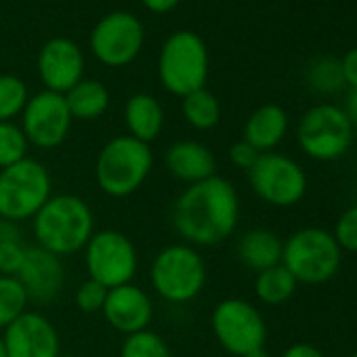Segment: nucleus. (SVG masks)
<instances>
[{"label":"nucleus","mask_w":357,"mask_h":357,"mask_svg":"<svg viewBox=\"0 0 357 357\" xmlns=\"http://www.w3.org/2000/svg\"><path fill=\"white\" fill-rule=\"evenodd\" d=\"M170 223L181 242L200 248L229 240L240 223V196L229 178L215 174L188 185L170 208Z\"/></svg>","instance_id":"nucleus-1"},{"label":"nucleus","mask_w":357,"mask_h":357,"mask_svg":"<svg viewBox=\"0 0 357 357\" xmlns=\"http://www.w3.org/2000/svg\"><path fill=\"white\" fill-rule=\"evenodd\" d=\"M36 246L59 259L84 250L95 229V213L76 194H53L32 219Z\"/></svg>","instance_id":"nucleus-2"},{"label":"nucleus","mask_w":357,"mask_h":357,"mask_svg":"<svg viewBox=\"0 0 357 357\" xmlns=\"http://www.w3.org/2000/svg\"><path fill=\"white\" fill-rule=\"evenodd\" d=\"M153 170L151 147L130 135L109 139L95 160L97 188L116 200L137 194Z\"/></svg>","instance_id":"nucleus-3"},{"label":"nucleus","mask_w":357,"mask_h":357,"mask_svg":"<svg viewBox=\"0 0 357 357\" xmlns=\"http://www.w3.org/2000/svg\"><path fill=\"white\" fill-rule=\"evenodd\" d=\"M206 278L204 257L185 242L164 246L149 265V284L153 292L170 305H185L198 298L206 286Z\"/></svg>","instance_id":"nucleus-4"},{"label":"nucleus","mask_w":357,"mask_h":357,"mask_svg":"<svg viewBox=\"0 0 357 357\" xmlns=\"http://www.w3.org/2000/svg\"><path fill=\"white\" fill-rule=\"evenodd\" d=\"M208 49L206 43L190 30H178L170 34L158 57V78L160 84L174 97L204 89L208 80Z\"/></svg>","instance_id":"nucleus-5"},{"label":"nucleus","mask_w":357,"mask_h":357,"mask_svg":"<svg viewBox=\"0 0 357 357\" xmlns=\"http://www.w3.org/2000/svg\"><path fill=\"white\" fill-rule=\"evenodd\" d=\"M51 196L53 176L40 160L28 155L0 170V219L17 225L32 221Z\"/></svg>","instance_id":"nucleus-6"},{"label":"nucleus","mask_w":357,"mask_h":357,"mask_svg":"<svg viewBox=\"0 0 357 357\" xmlns=\"http://www.w3.org/2000/svg\"><path fill=\"white\" fill-rule=\"evenodd\" d=\"M340 261L342 250L328 229L303 227L284 242L282 265L298 284H326L336 275Z\"/></svg>","instance_id":"nucleus-7"},{"label":"nucleus","mask_w":357,"mask_h":357,"mask_svg":"<svg viewBox=\"0 0 357 357\" xmlns=\"http://www.w3.org/2000/svg\"><path fill=\"white\" fill-rule=\"evenodd\" d=\"M353 124L344 109L334 103L309 107L296 126V141L305 155L317 162L342 158L353 143Z\"/></svg>","instance_id":"nucleus-8"},{"label":"nucleus","mask_w":357,"mask_h":357,"mask_svg":"<svg viewBox=\"0 0 357 357\" xmlns=\"http://www.w3.org/2000/svg\"><path fill=\"white\" fill-rule=\"evenodd\" d=\"M89 278L107 290L130 284L139 271V250L135 242L118 229L95 231L82 250Z\"/></svg>","instance_id":"nucleus-9"},{"label":"nucleus","mask_w":357,"mask_h":357,"mask_svg":"<svg viewBox=\"0 0 357 357\" xmlns=\"http://www.w3.org/2000/svg\"><path fill=\"white\" fill-rule=\"evenodd\" d=\"M211 330L217 342L236 357L265 347L267 324L261 311L246 298H223L211 313Z\"/></svg>","instance_id":"nucleus-10"},{"label":"nucleus","mask_w":357,"mask_h":357,"mask_svg":"<svg viewBox=\"0 0 357 357\" xmlns=\"http://www.w3.org/2000/svg\"><path fill=\"white\" fill-rule=\"evenodd\" d=\"M246 174L252 192L275 208H290L305 198L307 174L303 166L286 153H261Z\"/></svg>","instance_id":"nucleus-11"},{"label":"nucleus","mask_w":357,"mask_h":357,"mask_svg":"<svg viewBox=\"0 0 357 357\" xmlns=\"http://www.w3.org/2000/svg\"><path fill=\"white\" fill-rule=\"evenodd\" d=\"M145 30L130 11H112L91 32V53L105 68H126L143 51Z\"/></svg>","instance_id":"nucleus-12"},{"label":"nucleus","mask_w":357,"mask_h":357,"mask_svg":"<svg viewBox=\"0 0 357 357\" xmlns=\"http://www.w3.org/2000/svg\"><path fill=\"white\" fill-rule=\"evenodd\" d=\"M72 116L66 103V97L51 91H40L30 95L22 116L20 126L30 143L36 149H55L59 147L70 130H72Z\"/></svg>","instance_id":"nucleus-13"},{"label":"nucleus","mask_w":357,"mask_h":357,"mask_svg":"<svg viewBox=\"0 0 357 357\" xmlns=\"http://www.w3.org/2000/svg\"><path fill=\"white\" fill-rule=\"evenodd\" d=\"M7 357H57L61 338L55 324L40 311H26L3 330Z\"/></svg>","instance_id":"nucleus-14"},{"label":"nucleus","mask_w":357,"mask_h":357,"mask_svg":"<svg viewBox=\"0 0 357 357\" xmlns=\"http://www.w3.org/2000/svg\"><path fill=\"white\" fill-rule=\"evenodd\" d=\"M84 53L82 49L63 36L47 40L36 57V72L45 91L66 95L84 78Z\"/></svg>","instance_id":"nucleus-15"},{"label":"nucleus","mask_w":357,"mask_h":357,"mask_svg":"<svg viewBox=\"0 0 357 357\" xmlns=\"http://www.w3.org/2000/svg\"><path fill=\"white\" fill-rule=\"evenodd\" d=\"M101 313L116 332L128 336L149 330L153 319V301L147 290L130 282L107 290Z\"/></svg>","instance_id":"nucleus-16"},{"label":"nucleus","mask_w":357,"mask_h":357,"mask_svg":"<svg viewBox=\"0 0 357 357\" xmlns=\"http://www.w3.org/2000/svg\"><path fill=\"white\" fill-rule=\"evenodd\" d=\"M15 278L28 292L30 301L43 303V305L53 303L61 294L63 284H66L63 259L55 257L53 252L40 246H28L26 259Z\"/></svg>","instance_id":"nucleus-17"},{"label":"nucleus","mask_w":357,"mask_h":357,"mask_svg":"<svg viewBox=\"0 0 357 357\" xmlns=\"http://www.w3.org/2000/svg\"><path fill=\"white\" fill-rule=\"evenodd\" d=\"M164 166L176 181L185 185L200 183L217 174V158L213 149L194 139H181L168 145L164 151Z\"/></svg>","instance_id":"nucleus-18"},{"label":"nucleus","mask_w":357,"mask_h":357,"mask_svg":"<svg viewBox=\"0 0 357 357\" xmlns=\"http://www.w3.org/2000/svg\"><path fill=\"white\" fill-rule=\"evenodd\" d=\"M288 124V114L282 105L265 103L248 116L242 139L250 143L259 153H267L284 141Z\"/></svg>","instance_id":"nucleus-19"},{"label":"nucleus","mask_w":357,"mask_h":357,"mask_svg":"<svg viewBox=\"0 0 357 357\" xmlns=\"http://www.w3.org/2000/svg\"><path fill=\"white\" fill-rule=\"evenodd\" d=\"M124 124L128 130L126 135L149 145L151 141H155L162 135L164 107L153 95L135 93L128 97V101L124 105Z\"/></svg>","instance_id":"nucleus-20"},{"label":"nucleus","mask_w":357,"mask_h":357,"mask_svg":"<svg viewBox=\"0 0 357 357\" xmlns=\"http://www.w3.org/2000/svg\"><path fill=\"white\" fill-rule=\"evenodd\" d=\"M282 250H284V242L280 240V236L263 227L242 234V238L238 240V248H236L240 263L257 273L280 265Z\"/></svg>","instance_id":"nucleus-21"},{"label":"nucleus","mask_w":357,"mask_h":357,"mask_svg":"<svg viewBox=\"0 0 357 357\" xmlns=\"http://www.w3.org/2000/svg\"><path fill=\"white\" fill-rule=\"evenodd\" d=\"M66 103L72 120L91 122L101 118L109 107V91L103 82L93 78H82L66 95Z\"/></svg>","instance_id":"nucleus-22"},{"label":"nucleus","mask_w":357,"mask_h":357,"mask_svg":"<svg viewBox=\"0 0 357 357\" xmlns=\"http://www.w3.org/2000/svg\"><path fill=\"white\" fill-rule=\"evenodd\" d=\"M183 120L196 130H213L221 122V101L213 91L198 89L181 99Z\"/></svg>","instance_id":"nucleus-23"},{"label":"nucleus","mask_w":357,"mask_h":357,"mask_svg":"<svg viewBox=\"0 0 357 357\" xmlns=\"http://www.w3.org/2000/svg\"><path fill=\"white\" fill-rule=\"evenodd\" d=\"M298 288V282L292 278V273L280 263L275 267H269L261 273H257L255 280V294L263 305H284L294 296Z\"/></svg>","instance_id":"nucleus-24"},{"label":"nucleus","mask_w":357,"mask_h":357,"mask_svg":"<svg viewBox=\"0 0 357 357\" xmlns=\"http://www.w3.org/2000/svg\"><path fill=\"white\" fill-rule=\"evenodd\" d=\"M307 84L319 95H336L344 86L340 61L336 57H317L307 68Z\"/></svg>","instance_id":"nucleus-25"},{"label":"nucleus","mask_w":357,"mask_h":357,"mask_svg":"<svg viewBox=\"0 0 357 357\" xmlns=\"http://www.w3.org/2000/svg\"><path fill=\"white\" fill-rule=\"evenodd\" d=\"M30 298L15 275H0V332L28 311Z\"/></svg>","instance_id":"nucleus-26"},{"label":"nucleus","mask_w":357,"mask_h":357,"mask_svg":"<svg viewBox=\"0 0 357 357\" xmlns=\"http://www.w3.org/2000/svg\"><path fill=\"white\" fill-rule=\"evenodd\" d=\"M28 99V84L20 76L0 74V122H13L20 118Z\"/></svg>","instance_id":"nucleus-27"},{"label":"nucleus","mask_w":357,"mask_h":357,"mask_svg":"<svg viewBox=\"0 0 357 357\" xmlns=\"http://www.w3.org/2000/svg\"><path fill=\"white\" fill-rule=\"evenodd\" d=\"M120 357H172V351L162 334L143 330L124 336L120 344Z\"/></svg>","instance_id":"nucleus-28"},{"label":"nucleus","mask_w":357,"mask_h":357,"mask_svg":"<svg viewBox=\"0 0 357 357\" xmlns=\"http://www.w3.org/2000/svg\"><path fill=\"white\" fill-rule=\"evenodd\" d=\"M30 143L20 122H0V170L28 158Z\"/></svg>","instance_id":"nucleus-29"},{"label":"nucleus","mask_w":357,"mask_h":357,"mask_svg":"<svg viewBox=\"0 0 357 357\" xmlns=\"http://www.w3.org/2000/svg\"><path fill=\"white\" fill-rule=\"evenodd\" d=\"M107 298V288L91 278H86L84 282H80V286L76 288L74 294V303L78 307V311L82 313H101L103 305Z\"/></svg>","instance_id":"nucleus-30"},{"label":"nucleus","mask_w":357,"mask_h":357,"mask_svg":"<svg viewBox=\"0 0 357 357\" xmlns=\"http://www.w3.org/2000/svg\"><path fill=\"white\" fill-rule=\"evenodd\" d=\"M332 236H334L336 244L340 246V250L357 252V204L347 208L338 217Z\"/></svg>","instance_id":"nucleus-31"},{"label":"nucleus","mask_w":357,"mask_h":357,"mask_svg":"<svg viewBox=\"0 0 357 357\" xmlns=\"http://www.w3.org/2000/svg\"><path fill=\"white\" fill-rule=\"evenodd\" d=\"M28 246L22 240L0 242V275H17L26 259Z\"/></svg>","instance_id":"nucleus-32"},{"label":"nucleus","mask_w":357,"mask_h":357,"mask_svg":"<svg viewBox=\"0 0 357 357\" xmlns=\"http://www.w3.org/2000/svg\"><path fill=\"white\" fill-rule=\"evenodd\" d=\"M259 155H261V153H259L250 143H246L244 139L236 141V143L229 147V162H231L236 168L244 170V172H248V170L255 166V162L259 160Z\"/></svg>","instance_id":"nucleus-33"},{"label":"nucleus","mask_w":357,"mask_h":357,"mask_svg":"<svg viewBox=\"0 0 357 357\" xmlns=\"http://www.w3.org/2000/svg\"><path fill=\"white\" fill-rule=\"evenodd\" d=\"M338 61H340V72H342L344 86L349 91L357 89V47L347 51Z\"/></svg>","instance_id":"nucleus-34"},{"label":"nucleus","mask_w":357,"mask_h":357,"mask_svg":"<svg viewBox=\"0 0 357 357\" xmlns=\"http://www.w3.org/2000/svg\"><path fill=\"white\" fill-rule=\"evenodd\" d=\"M282 357H326V355L309 342H294L282 353Z\"/></svg>","instance_id":"nucleus-35"},{"label":"nucleus","mask_w":357,"mask_h":357,"mask_svg":"<svg viewBox=\"0 0 357 357\" xmlns=\"http://www.w3.org/2000/svg\"><path fill=\"white\" fill-rule=\"evenodd\" d=\"M178 3H181V0H141V5H143L147 11L155 13V15L170 13L172 9L178 7Z\"/></svg>","instance_id":"nucleus-36"},{"label":"nucleus","mask_w":357,"mask_h":357,"mask_svg":"<svg viewBox=\"0 0 357 357\" xmlns=\"http://www.w3.org/2000/svg\"><path fill=\"white\" fill-rule=\"evenodd\" d=\"M342 109H344L347 118L351 120L353 130H357V89H353V91L347 93V101H344V107Z\"/></svg>","instance_id":"nucleus-37"},{"label":"nucleus","mask_w":357,"mask_h":357,"mask_svg":"<svg viewBox=\"0 0 357 357\" xmlns=\"http://www.w3.org/2000/svg\"><path fill=\"white\" fill-rule=\"evenodd\" d=\"M7 240H22L20 227H17V223L0 219V242H7Z\"/></svg>","instance_id":"nucleus-38"},{"label":"nucleus","mask_w":357,"mask_h":357,"mask_svg":"<svg viewBox=\"0 0 357 357\" xmlns=\"http://www.w3.org/2000/svg\"><path fill=\"white\" fill-rule=\"evenodd\" d=\"M244 357H271V353L265 349V347H259V349H255V351H250V353H246Z\"/></svg>","instance_id":"nucleus-39"},{"label":"nucleus","mask_w":357,"mask_h":357,"mask_svg":"<svg viewBox=\"0 0 357 357\" xmlns=\"http://www.w3.org/2000/svg\"><path fill=\"white\" fill-rule=\"evenodd\" d=\"M0 357H7V351H5V344H3V336H0Z\"/></svg>","instance_id":"nucleus-40"},{"label":"nucleus","mask_w":357,"mask_h":357,"mask_svg":"<svg viewBox=\"0 0 357 357\" xmlns=\"http://www.w3.org/2000/svg\"><path fill=\"white\" fill-rule=\"evenodd\" d=\"M57 357H80V355H74V353H61V355H57Z\"/></svg>","instance_id":"nucleus-41"},{"label":"nucleus","mask_w":357,"mask_h":357,"mask_svg":"<svg viewBox=\"0 0 357 357\" xmlns=\"http://www.w3.org/2000/svg\"><path fill=\"white\" fill-rule=\"evenodd\" d=\"M344 357H357V353H351V355H344Z\"/></svg>","instance_id":"nucleus-42"}]
</instances>
